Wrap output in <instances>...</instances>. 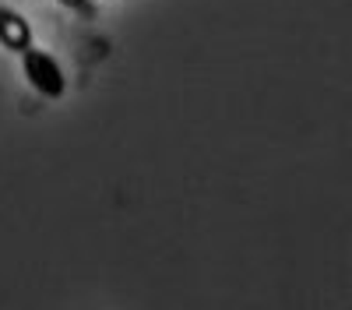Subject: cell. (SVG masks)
Segmentation results:
<instances>
[{"label": "cell", "mask_w": 352, "mask_h": 310, "mask_svg": "<svg viewBox=\"0 0 352 310\" xmlns=\"http://www.w3.org/2000/svg\"><path fill=\"white\" fill-rule=\"evenodd\" d=\"M64 8H74V11H92V0H56Z\"/></svg>", "instance_id": "cell-3"}, {"label": "cell", "mask_w": 352, "mask_h": 310, "mask_svg": "<svg viewBox=\"0 0 352 310\" xmlns=\"http://www.w3.org/2000/svg\"><path fill=\"white\" fill-rule=\"evenodd\" d=\"M21 67H25L28 85H32L39 96H46V99H60L64 96V74H60V67H56V60L50 53L25 49L21 53Z\"/></svg>", "instance_id": "cell-1"}, {"label": "cell", "mask_w": 352, "mask_h": 310, "mask_svg": "<svg viewBox=\"0 0 352 310\" xmlns=\"http://www.w3.org/2000/svg\"><path fill=\"white\" fill-rule=\"evenodd\" d=\"M0 46L11 49V53L32 49V25L11 8H0Z\"/></svg>", "instance_id": "cell-2"}]
</instances>
